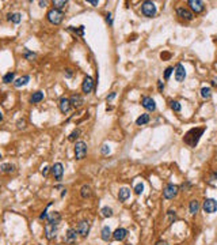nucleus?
<instances>
[{"mask_svg":"<svg viewBox=\"0 0 217 245\" xmlns=\"http://www.w3.org/2000/svg\"><path fill=\"white\" fill-rule=\"evenodd\" d=\"M90 4H92V6H98V0H88Z\"/></svg>","mask_w":217,"mask_h":245,"instance_id":"47","label":"nucleus"},{"mask_svg":"<svg viewBox=\"0 0 217 245\" xmlns=\"http://www.w3.org/2000/svg\"><path fill=\"white\" fill-rule=\"evenodd\" d=\"M212 84H213L214 87H217V76H214L213 79H212Z\"/></svg>","mask_w":217,"mask_h":245,"instance_id":"46","label":"nucleus"},{"mask_svg":"<svg viewBox=\"0 0 217 245\" xmlns=\"http://www.w3.org/2000/svg\"><path fill=\"white\" fill-rule=\"evenodd\" d=\"M44 100V93L42 91H35V93H33V95L30 98V102L31 104H38V102H41Z\"/></svg>","mask_w":217,"mask_h":245,"instance_id":"22","label":"nucleus"},{"mask_svg":"<svg viewBox=\"0 0 217 245\" xmlns=\"http://www.w3.org/2000/svg\"><path fill=\"white\" fill-rule=\"evenodd\" d=\"M79 135H80V129H75V131H72L71 135L68 136V140H69V142H73L77 136H79Z\"/></svg>","mask_w":217,"mask_h":245,"instance_id":"35","label":"nucleus"},{"mask_svg":"<svg viewBox=\"0 0 217 245\" xmlns=\"http://www.w3.org/2000/svg\"><path fill=\"white\" fill-rule=\"evenodd\" d=\"M158 89H159V91H163V90H164V83H163L162 80H158Z\"/></svg>","mask_w":217,"mask_h":245,"instance_id":"42","label":"nucleus"},{"mask_svg":"<svg viewBox=\"0 0 217 245\" xmlns=\"http://www.w3.org/2000/svg\"><path fill=\"white\" fill-rule=\"evenodd\" d=\"M57 229H59V223H52L46 222L45 223V236L48 240H53L57 234Z\"/></svg>","mask_w":217,"mask_h":245,"instance_id":"5","label":"nucleus"},{"mask_svg":"<svg viewBox=\"0 0 217 245\" xmlns=\"http://www.w3.org/2000/svg\"><path fill=\"white\" fill-rule=\"evenodd\" d=\"M71 106L72 105H71V102H69V98H67V97H63L59 102V108L63 113H68L69 110H71Z\"/></svg>","mask_w":217,"mask_h":245,"instance_id":"16","label":"nucleus"},{"mask_svg":"<svg viewBox=\"0 0 217 245\" xmlns=\"http://www.w3.org/2000/svg\"><path fill=\"white\" fill-rule=\"evenodd\" d=\"M50 170H52V174L54 176V178H56V180H59V181H60V180L63 178V174H64V166H63V163H61V162H56L54 165L52 166V169H50Z\"/></svg>","mask_w":217,"mask_h":245,"instance_id":"8","label":"nucleus"},{"mask_svg":"<svg viewBox=\"0 0 217 245\" xmlns=\"http://www.w3.org/2000/svg\"><path fill=\"white\" fill-rule=\"evenodd\" d=\"M128 236V230H126V229H124V227H118L116 231L113 233V238L116 240V241H122L125 238V237Z\"/></svg>","mask_w":217,"mask_h":245,"instance_id":"17","label":"nucleus"},{"mask_svg":"<svg viewBox=\"0 0 217 245\" xmlns=\"http://www.w3.org/2000/svg\"><path fill=\"white\" fill-rule=\"evenodd\" d=\"M142 189H144V184L142 182H138L136 187H134V193L136 195H140V193H142Z\"/></svg>","mask_w":217,"mask_h":245,"instance_id":"37","label":"nucleus"},{"mask_svg":"<svg viewBox=\"0 0 217 245\" xmlns=\"http://www.w3.org/2000/svg\"><path fill=\"white\" fill-rule=\"evenodd\" d=\"M80 196L83 199H88L91 196V187L90 185H83L80 188Z\"/></svg>","mask_w":217,"mask_h":245,"instance_id":"23","label":"nucleus"},{"mask_svg":"<svg viewBox=\"0 0 217 245\" xmlns=\"http://www.w3.org/2000/svg\"><path fill=\"white\" fill-rule=\"evenodd\" d=\"M170 104H171V105H170V106H171V109H173L174 112H179V110H181V108H182L181 104H179L178 101H171Z\"/></svg>","mask_w":217,"mask_h":245,"instance_id":"34","label":"nucleus"},{"mask_svg":"<svg viewBox=\"0 0 217 245\" xmlns=\"http://www.w3.org/2000/svg\"><path fill=\"white\" fill-rule=\"evenodd\" d=\"M148 121H149V114L142 113L141 116H138V118L136 120V124H137V125H144V124H147Z\"/></svg>","mask_w":217,"mask_h":245,"instance_id":"26","label":"nucleus"},{"mask_svg":"<svg viewBox=\"0 0 217 245\" xmlns=\"http://www.w3.org/2000/svg\"><path fill=\"white\" fill-rule=\"evenodd\" d=\"M69 102H71V105L75 106V108H80V106L84 104L83 98H81V95H79V94H73V95H71Z\"/></svg>","mask_w":217,"mask_h":245,"instance_id":"18","label":"nucleus"},{"mask_svg":"<svg viewBox=\"0 0 217 245\" xmlns=\"http://www.w3.org/2000/svg\"><path fill=\"white\" fill-rule=\"evenodd\" d=\"M2 121H3V113L0 112V122H2Z\"/></svg>","mask_w":217,"mask_h":245,"instance_id":"51","label":"nucleus"},{"mask_svg":"<svg viewBox=\"0 0 217 245\" xmlns=\"http://www.w3.org/2000/svg\"><path fill=\"white\" fill-rule=\"evenodd\" d=\"M28 82H30V76L23 75V76L18 78L16 80H14V86H15V87H22V86H26Z\"/></svg>","mask_w":217,"mask_h":245,"instance_id":"19","label":"nucleus"},{"mask_svg":"<svg viewBox=\"0 0 217 245\" xmlns=\"http://www.w3.org/2000/svg\"><path fill=\"white\" fill-rule=\"evenodd\" d=\"M101 214H102V216H105V218H110V216H113V210L110 207H103L101 210Z\"/></svg>","mask_w":217,"mask_h":245,"instance_id":"32","label":"nucleus"},{"mask_svg":"<svg viewBox=\"0 0 217 245\" xmlns=\"http://www.w3.org/2000/svg\"><path fill=\"white\" fill-rule=\"evenodd\" d=\"M14 79H15V72H7L6 75L3 76L4 83H11V82H14Z\"/></svg>","mask_w":217,"mask_h":245,"instance_id":"31","label":"nucleus"},{"mask_svg":"<svg viewBox=\"0 0 217 245\" xmlns=\"http://www.w3.org/2000/svg\"><path fill=\"white\" fill-rule=\"evenodd\" d=\"M0 170H2L3 173H12V172L15 170V166L12 165V163H2Z\"/></svg>","mask_w":217,"mask_h":245,"instance_id":"25","label":"nucleus"},{"mask_svg":"<svg viewBox=\"0 0 217 245\" xmlns=\"http://www.w3.org/2000/svg\"><path fill=\"white\" fill-rule=\"evenodd\" d=\"M8 20H11L12 23H20V20H22V15L19 14V12H15V14H10L8 15Z\"/></svg>","mask_w":217,"mask_h":245,"instance_id":"28","label":"nucleus"},{"mask_svg":"<svg viewBox=\"0 0 217 245\" xmlns=\"http://www.w3.org/2000/svg\"><path fill=\"white\" fill-rule=\"evenodd\" d=\"M0 158H2V154H0Z\"/></svg>","mask_w":217,"mask_h":245,"instance_id":"52","label":"nucleus"},{"mask_svg":"<svg viewBox=\"0 0 217 245\" xmlns=\"http://www.w3.org/2000/svg\"><path fill=\"white\" fill-rule=\"evenodd\" d=\"M92 89H94V80H92V78L91 76H85L84 80H83V83H81V90H83V93L88 94V93L92 91Z\"/></svg>","mask_w":217,"mask_h":245,"instance_id":"14","label":"nucleus"},{"mask_svg":"<svg viewBox=\"0 0 217 245\" xmlns=\"http://www.w3.org/2000/svg\"><path fill=\"white\" fill-rule=\"evenodd\" d=\"M174 72V68L173 67H168V68H166V71H164V79H170V76H171V74Z\"/></svg>","mask_w":217,"mask_h":245,"instance_id":"39","label":"nucleus"},{"mask_svg":"<svg viewBox=\"0 0 217 245\" xmlns=\"http://www.w3.org/2000/svg\"><path fill=\"white\" fill-rule=\"evenodd\" d=\"M141 11H142V14H144L145 16H148V18H152V16L156 15V6H155V3L153 2H144L141 4Z\"/></svg>","mask_w":217,"mask_h":245,"instance_id":"3","label":"nucleus"},{"mask_svg":"<svg viewBox=\"0 0 217 245\" xmlns=\"http://www.w3.org/2000/svg\"><path fill=\"white\" fill-rule=\"evenodd\" d=\"M202 208H204V211H205V212H208V214H213V212L217 211V202L214 199H212V198L205 199Z\"/></svg>","mask_w":217,"mask_h":245,"instance_id":"7","label":"nucleus"},{"mask_svg":"<svg viewBox=\"0 0 217 245\" xmlns=\"http://www.w3.org/2000/svg\"><path fill=\"white\" fill-rule=\"evenodd\" d=\"M106 22H107L110 26H113V15L110 14V12H109V14H106Z\"/></svg>","mask_w":217,"mask_h":245,"instance_id":"41","label":"nucleus"},{"mask_svg":"<svg viewBox=\"0 0 217 245\" xmlns=\"http://www.w3.org/2000/svg\"><path fill=\"white\" fill-rule=\"evenodd\" d=\"M141 105L144 106L147 110H149V112H153V110L156 109V104H155L153 98H151V97H142Z\"/></svg>","mask_w":217,"mask_h":245,"instance_id":"15","label":"nucleus"},{"mask_svg":"<svg viewBox=\"0 0 217 245\" xmlns=\"http://www.w3.org/2000/svg\"><path fill=\"white\" fill-rule=\"evenodd\" d=\"M116 95H117L116 93H111V94H110V95H107V97H106V101H113L114 98H116Z\"/></svg>","mask_w":217,"mask_h":245,"instance_id":"43","label":"nucleus"},{"mask_svg":"<svg viewBox=\"0 0 217 245\" xmlns=\"http://www.w3.org/2000/svg\"><path fill=\"white\" fill-rule=\"evenodd\" d=\"M76 231H77V234H80L81 237H85L90 231V222L88 220H81V222H79V225H77V227H76Z\"/></svg>","mask_w":217,"mask_h":245,"instance_id":"10","label":"nucleus"},{"mask_svg":"<svg viewBox=\"0 0 217 245\" xmlns=\"http://www.w3.org/2000/svg\"><path fill=\"white\" fill-rule=\"evenodd\" d=\"M189 210H190V214H197L198 210H199V203L197 200H191L190 202V206H189Z\"/></svg>","mask_w":217,"mask_h":245,"instance_id":"27","label":"nucleus"},{"mask_svg":"<svg viewBox=\"0 0 217 245\" xmlns=\"http://www.w3.org/2000/svg\"><path fill=\"white\" fill-rule=\"evenodd\" d=\"M48 172H49V167L45 166L44 169H42V176H44V177H46V176H48Z\"/></svg>","mask_w":217,"mask_h":245,"instance_id":"44","label":"nucleus"},{"mask_svg":"<svg viewBox=\"0 0 217 245\" xmlns=\"http://www.w3.org/2000/svg\"><path fill=\"white\" fill-rule=\"evenodd\" d=\"M50 206H52V202H50V203L48 204V206H46V208H45V210H44V212H42V214L39 215V219H41V220H45V219L48 218V215H49V214H48V208L50 207Z\"/></svg>","mask_w":217,"mask_h":245,"instance_id":"38","label":"nucleus"},{"mask_svg":"<svg viewBox=\"0 0 217 245\" xmlns=\"http://www.w3.org/2000/svg\"><path fill=\"white\" fill-rule=\"evenodd\" d=\"M201 97L204 98V100H209V98L212 97V90H210V87H202L201 89Z\"/></svg>","mask_w":217,"mask_h":245,"instance_id":"30","label":"nucleus"},{"mask_svg":"<svg viewBox=\"0 0 217 245\" xmlns=\"http://www.w3.org/2000/svg\"><path fill=\"white\" fill-rule=\"evenodd\" d=\"M156 245H168V242H166V241H158Z\"/></svg>","mask_w":217,"mask_h":245,"instance_id":"48","label":"nucleus"},{"mask_svg":"<svg viewBox=\"0 0 217 245\" xmlns=\"http://www.w3.org/2000/svg\"><path fill=\"white\" fill-rule=\"evenodd\" d=\"M85 155H87V143L85 142H76V144H75V157L76 159H83Z\"/></svg>","mask_w":217,"mask_h":245,"instance_id":"4","label":"nucleus"},{"mask_svg":"<svg viewBox=\"0 0 217 245\" xmlns=\"http://www.w3.org/2000/svg\"><path fill=\"white\" fill-rule=\"evenodd\" d=\"M178 191H179L178 185H175V184H167L166 188L163 189V196L166 199H174L178 195Z\"/></svg>","mask_w":217,"mask_h":245,"instance_id":"6","label":"nucleus"},{"mask_svg":"<svg viewBox=\"0 0 217 245\" xmlns=\"http://www.w3.org/2000/svg\"><path fill=\"white\" fill-rule=\"evenodd\" d=\"M101 153L103 154V155H107V154L110 153V147H109L107 144H102V147H101Z\"/></svg>","mask_w":217,"mask_h":245,"instance_id":"40","label":"nucleus"},{"mask_svg":"<svg viewBox=\"0 0 217 245\" xmlns=\"http://www.w3.org/2000/svg\"><path fill=\"white\" fill-rule=\"evenodd\" d=\"M177 14H178V16H181V18L185 19V20H193V18H194L193 12H191L190 10H187V8H185V7L177 8Z\"/></svg>","mask_w":217,"mask_h":245,"instance_id":"12","label":"nucleus"},{"mask_svg":"<svg viewBox=\"0 0 217 245\" xmlns=\"http://www.w3.org/2000/svg\"><path fill=\"white\" fill-rule=\"evenodd\" d=\"M187 4L190 6L191 11L195 12V14H199V12H202L204 10H205V6H204V3L201 2V0H189Z\"/></svg>","mask_w":217,"mask_h":245,"instance_id":"9","label":"nucleus"},{"mask_svg":"<svg viewBox=\"0 0 217 245\" xmlns=\"http://www.w3.org/2000/svg\"><path fill=\"white\" fill-rule=\"evenodd\" d=\"M38 4H39V7H46V4H48V2H39Z\"/></svg>","mask_w":217,"mask_h":245,"instance_id":"49","label":"nucleus"},{"mask_svg":"<svg viewBox=\"0 0 217 245\" xmlns=\"http://www.w3.org/2000/svg\"><path fill=\"white\" fill-rule=\"evenodd\" d=\"M52 4L54 6L56 10H60L61 11V8H64L65 6H67L68 2H67V0H53Z\"/></svg>","mask_w":217,"mask_h":245,"instance_id":"29","label":"nucleus"},{"mask_svg":"<svg viewBox=\"0 0 217 245\" xmlns=\"http://www.w3.org/2000/svg\"><path fill=\"white\" fill-rule=\"evenodd\" d=\"M63 18H64L63 11L56 10V8H52V10H49L48 14H46V19L52 24H60L61 22H63Z\"/></svg>","mask_w":217,"mask_h":245,"instance_id":"2","label":"nucleus"},{"mask_svg":"<svg viewBox=\"0 0 217 245\" xmlns=\"http://www.w3.org/2000/svg\"><path fill=\"white\" fill-rule=\"evenodd\" d=\"M175 79H177V82H183L185 80V78H186V69L185 67L179 63L177 64V67H175Z\"/></svg>","mask_w":217,"mask_h":245,"instance_id":"13","label":"nucleus"},{"mask_svg":"<svg viewBox=\"0 0 217 245\" xmlns=\"http://www.w3.org/2000/svg\"><path fill=\"white\" fill-rule=\"evenodd\" d=\"M60 220H61V215L57 211L50 212L46 218V222H52V223H60Z\"/></svg>","mask_w":217,"mask_h":245,"instance_id":"20","label":"nucleus"},{"mask_svg":"<svg viewBox=\"0 0 217 245\" xmlns=\"http://www.w3.org/2000/svg\"><path fill=\"white\" fill-rule=\"evenodd\" d=\"M204 128H194V129H190L189 132H187L185 135V138H183V140H185V143H187L189 146L191 147H194L195 144L198 143L199 140V136L204 133Z\"/></svg>","mask_w":217,"mask_h":245,"instance_id":"1","label":"nucleus"},{"mask_svg":"<svg viewBox=\"0 0 217 245\" xmlns=\"http://www.w3.org/2000/svg\"><path fill=\"white\" fill-rule=\"evenodd\" d=\"M130 198V191L128 188H121L120 192H118V199H120V202H126Z\"/></svg>","mask_w":217,"mask_h":245,"instance_id":"21","label":"nucleus"},{"mask_svg":"<svg viewBox=\"0 0 217 245\" xmlns=\"http://www.w3.org/2000/svg\"><path fill=\"white\" fill-rule=\"evenodd\" d=\"M76 240H77V231H76V229H68V231H67V234H65V244H68V245H73L76 242Z\"/></svg>","mask_w":217,"mask_h":245,"instance_id":"11","label":"nucleus"},{"mask_svg":"<svg viewBox=\"0 0 217 245\" xmlns=\"http://www.w3.org/2000/svg\"><path fill=\"white\" fill-rule=\"evenodd\" d=\"M65 76H67V78H71L72 76V69H65Z\"/></svg>","mask_w":217,"mask_h":245,"instance_id":"45","label":"nucleus"},{"mask_svg":"<svg viewBox=\"0 0 217 245\" xmlns=\"http://www.w3.org/2000/svg\"><path fill=\"white\" fill-rule=\"evenodd\" d=\"M68 30H71V31H75L76 34H79V35H83V30H84V26H80L79 29H75L73 26H69L68 27Z\"/></svg>","mask_w":217,"mask_h":245,"instance_id":"36","label":"nucleus"},{"mask_svg":"<svg viewBox=\"0 0 217 245\" xmlns=\"http://www.w3.org/2000/svg\"><path fill=\"white\" fill-rule=\"evenodd\" d=\"M111 230H110V227L109 226H105L103 229H102V231H101V237H102V240L103 241H109L110 240V237H111Z\"/></svg>","mask_w":217,"mask_h":245,"instance_id":"24","label":"nucleus"},{"mask_svg":"<svg viewBox=\"0 0 217 245\" xmlns=\"http://www.w3.org/2000/svg\"><path fill=\"white\" fill-rule=\"evenodd\" d=\"M65 193H67V189H65V188H64V189H63V192H61V198H63V196H64Z\"/></svg>","mask_w":217,"mask_h":245,"instance_id":"50","label":"nucleus"},{"mask_svg":"<svg viewBox=\"0 0 217 245\" xmlns=\"http://www.w3.org/2000/svg\"><path fill=\"white\" fill-rule=\"evenodd\" d=\"M24 59L26 60H28V61H31V60H34L35 57H37V55L34 52H30V51H24Z\"/></svg>","mask_w":217,"mask_h":245,"instance_id":"33","label":"nucleus"}]
</instances>
